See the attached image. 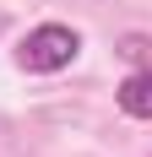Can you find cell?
<instances>
[{"instance_id":"1","label":"cell","mask_w":152,"mask_h":157,"mask_svg":"<svg viewBox=\"0 0 152 157\" xmlns=\"http://www.w3.org/2000/svg\"><path fill=\"white\" fill-rule=\"evenodd\" d=\"M76 49H82V38H76L71 27H60V22H44V27H33L22 44H16V60H22V71H38V76H49V71H65V65L76 60Z\"/></svg>"},{"instance_id":"2","label":"cell","mask_w":152,"mask_h":157,"mask_svg":"<svg viewBox=\"0 0 152 157\" xmlns=\"http://www.w3.org/2000/svg\"><path fill=\"white\" fill-rule=\"evenodd\" d=\"M120 109L130 114V119H152V71H136V76L120 81Z\"/></svg>"}]
</instances>
